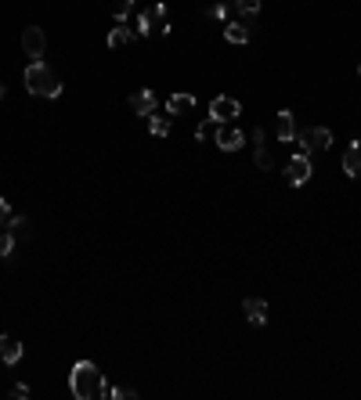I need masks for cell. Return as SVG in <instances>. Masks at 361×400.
<instances>
[{"label": "cell", "instance_id": "cell-1", "mask_svg": "<svg viewBox=\"0 0 361 400\" xmlns=\"http://www.w3.org/2000/svg\"><path fill=\"white\" fill-rule=\"evenodd\" d=\"M69 393H72L76 400H94V397H101V393H105V379H101V372H98V364H94V361L72 364Z\"/></svg>", "mask_w": 361, "mask_h": 400}, {"label": "cell", "instance_id": "cell-2", "mask_svg": "<svg viewBox=\"0 0 361 400\" xmlns=\"http://www.w3.org/2000/svg\"><path fill=\"white\" fill-rule=\"evenodd\" d=\"M26 90L37 94V98H58L61 79L55 76V69H47L43 61H33V66L26 69Z\"/></svg>", "mask_w": 361, "mask_h": 400}, {"label": "cell", "instance_id": "cell-3", "mask_svg": "<svg viewBox=\"0 0 361 400\" xmlns=\"http://www.w3.org/2000/svg\"><path fill=\"white\" fill-rule=\"evenodd\" d=\"M333 145V134L325 130V126H311L296 137V155H311V152H329Z\"/></svg>", "mask_w": 361, "mask_h": 400}, {"label": "cell", "instance_id": "cell-4", "mask_svg": "<svg viewBox=\"0 0 361 400\" xmlns=\"http://www.w3.org/2000/svg\"><path fill=\"white\" fill-rule=\"evenodd\" d=\"M242 141H246V134L239 130V126H231V123H221V126H217V134H213V145L221 152H239Z\"/></svg>", "mask_w": 361, "mask_h": 400}, {"label": "cell", "instance_id": "cell-5", "mask_svg": "<svg viewBox=\"0 0 361 400\" xmlns=\"http://www.w3.org/2000/svg\"><path fill=\"white\" fill-rule=\"evenodd\" d=\"M210 116L217 123H231L235 116H242V105H239V98H228V94H221V98L210 101Z\"/></svg>", "mask_w": 361, "mask_h": 400}, {"label": "cell", "instance_id": "cell-6", "mask_svg": "<svg viewBox=\"0 0 361 400\" xmlns=\"http://www.w3.org/2000/svg\"><path fill=\"white\" fill-rule=\"evenodd\" d=\"M286 181L293 188H304L311 181V155H293V163L286 166Z\"/></svg>", "mask_w": 361, "mask_h": 400}, {"label": "cell", "instance_id": "cell-7", "mask_svg": "<svg viewBox=\"0 0 361 400\" xmlns=\"http://www.w3.org/2000/svg\"><path fill=\"white\" fill-rule=\"evenodd\" d=\"M43 47H47V37H43V29H37V26H29L26 33H22V51L33 58V61H40L43 58Z\"/></svg>", "mask_w": 361, "mask_h": 400}, {"label": "cell", "instance_id": "cell-8", "mask_svg": "<svg viewBox=\"0 0 361 400\" xmlns=\"http://www.w3.org/2000/svg\"><path fill=\"white\" fill-rule=\"evenodd\" d=\"M242 310H246V317H249V325H268V303H264L260 296H249L246 303H242Z\"/></svg>", "mask_w": 361, "mask_h": 400}, {"label": "cell", "instance_id": "cell-9", "mask_svg": "<svg viewBox=\"0 0 361 400\" xmlns=\"http://www.w3.org/2000/svg\"><path fill=\"white\" fill-rule=\"evenodd\" d=\"M275 137H278V141H296V116H293L289 108L278 112V119H275Z\"/></svg>", "mask_w": 361, "mask_h": 400}, {"label": "cell", "instance_id": "cell-10", "mask_svg": "<svg viewBox=\"0 0 361 400\" xmlns=\"http://www.w3.org/2000/svg\"><path fill=\"white\" fill-rule=\"evenodd\" d=\"M155 94L152 90H137V94H130V108H134V116H152L155 112Z\"/></svg>", "mask_w": 361, "mask_h": 400}, {"label": "cell", "instance_id": "cell-11", "mask_svg": "<svg viewBox=\"0 0 361 400\" xmlns=\"http://www.w3.org/2000/svg\"><path fill=\"white\" fill-rule=\"evenodd\" d=\"M148 19H152V33H155V37H166V33H170L166 4H152V8H148Z\"/></svg>", "mask_w": 361, "mask_h": 400}, {"label": "cell", "instance_id": "cell-12", "mask_svg": "<svg viewBox=\"0 0 361 400\" xmlns=\"http://www.w3.org/2000/svg\"><path fill=\"white\" fill-rule=\"evenodd\" d=\"M0 361H4V364H19L22 361V343L19 339H8V335H0Z\"/></svg>", "mask_w": 361, "mask_h": 400}, {"label": "cell", "instance_id": "cell-13", "mask_svg": "<svg viewBox=\"0 0 361 400\" xmlns=\"http://www.w3.org/2000/svg\"><path fill=\"white\" fill-rule=\"evenodd\" d=\"M192 108H195L192 94H170L166 98V116H181V112H192Z\"/></svg>", "mask_w": 361, "mask_h": 400}, {"label": "cell", "instance_id": "cell-14", "mask_svg": "<svg viewBox=\"0 0 361 400\" xmlns=\"http://www.w3.org/2000/svg\"><path fill=\"white\" fill-rule=\"evenodd\" d=\"M343 173H347V177H361V145L358 141L343 152Z\"/></svg>", "mask_w": 361, "mask_h": 400}, {"label": "cell", "instance_id": "cell-15", "mask_svg": "<svg viewBox=\"0 0 361 400\" xmlns=\"http://www.w3.org/2000/svg\"><path fill=\"white\" fill-rule=\"evenodd\" d=\"M134 37H137V33H134L130 26H116V29H108V47H113V51H119V47H127Z\"/></svg>", "mask_w": 361, "mask_h": 400}, {"label": "cell", "instance_id": "cell-16", "mask_svg": "<svg viewBox=\"0 0 361 400\" xmlns=\"http://www.w3.org/2000/svg\"><path fill=\"white\" fill-rule=\"evenodd\" d=\"M224 37H228L231 43H249V29H246L242 22H228V26H224Z\"/></svg>", "mask_w": 361, "mask_h": 400}, {"label": "cell", "instance_id": "cell-17", "mask_svg": "<svg viewBox=\"0 0 361 400\" xmlns=\"http://www.w3.org/2000/svg\"><path fill=\"white\" fill-rule=\"evenodd\" d=\"M148 130L155 137H166L170 134V116H155V112H152V116H148Z\"/></svg>", "mask_w": 361, "mask_h": 400}, {"label": "cell", "instance_id": "cell-18", "mask_svg": "<svg viewBox=\"0 0 361 400\" xmlns=\"http://www.w3.org/2000/svg\"><path fill=\"white\" fill-rule=\"evenodd\" d=\"M235 11L242 19H253V14H260V0H235Z\"/></svg>", "mask_w": 361, "mask_h": 400}, {"label": "cell", "instance_id": "cell-19", "mask_svg": "<svg viewBox=\"0 0 361 400\" xmlns=\"http://www.w3.org/2000/svg\"><path fill=\"white\" fill-rule=\"evenodd\" d=\"M217 126H221V123H217V119L210 116L206 123H199V126H195V137H199V141H210V137L217 134Z\"/></svg>", "mask_w": 361, "mask_h": 400}, {"label": "cell", "instance_id": "cell-20", "mask_svg": "<svg viewBox=\"0 0 361 400\" xmlns=\"http://www.w3.org/2000/svg\"><path fill=\"white\" fill-rule=\"evenodd\" d=\"M134 26H137V29H134L137 37H152V19H148V11H141Z\"/></svg>", "mask_w": 361, "mask_h": 400}, {"label": "cell", "instance_id": "cell-21", "mask_svg": "<svg viewBox=\"0 0 361 400\" xmlns=\"http://www.w3.org/2000/svg\"><path fill=\"white\" fill-rule=\"evenodd\" d=\"M11 252H14V234H11V231H0V256L8 260Z\"/></svg>", "mask_w": 361, "mask_h": 400}, {"label": "cell", "instance_id": "cell-22", "mask_svg": "<svg viewBox=\"0 0 361 400\" xmlns=\"http://www.w3.org/2000/svg\"><path fill=\"white\" fill-rule=\"evenodd\" d=\"M257 166H260V170H271V166H275V159H271L268 148H257Z\"/></svg>", "mask_w": 361, "mask_h": 400}, {"label": "cell", "instance_id": "cell-23", "mask_svg": "<svg viewBox=\"0 0 361 400\" xmlns=\"http://www.w3.org/2000/svg\"><path fill=\"white\" fill-rule=\"evenodd\" d=\"M26 228H29V220H26V217H11V234H14V238H22Z\"/></svg>", "mask_w": 361, "mask_h": 400}, {"label": "cell", "instance_id": "cell-24", "mask_svg": "<svg viewBox=\"0 0 361 400\" xmlns=\"http://www.w3.org/2000/svg\"><path fill=\"white\" fill-rule=\"evenodd\" d=\"M105 393L113 397V400H134V397H137V393H134V390H127V386H116V390H105Z\"/></svg>", "mask_w": 361, "mask_h": 400}, {"label": "cell", "instance_id": "cell-25", "mask_svg": "<svg viewBox=\"0 0 361 400\" xmlns=\"http://www.w3.org/2000/svg\"><path fill=\"white\" fill-rule=\"evenodd\" d=\"M11 223V206H8V199H0V228H8Z\"/></svg>", "mask_w": 361, "mask_h": 400}, {"label": "cell", "instance_id": "cell-26", "mask_svg": "<svg viewBox=\"0 0 361 400\" xmlns=\"http://www.w3.org/2000/svg\"><path fill=\"white\" fill-rule=\"evenodd\" d=\"M11 393H14V397H19V400H26V397H29V386H22V382H19V386H14Z\"/></svg>", "mask_w": 361, "mask_h": 400}, {"label": "cell", "instance_id": "cell-27", "mask_svg": "<svg viewBox=\"0 0 361 400\" xmlns=\"http://www.w3.org/2000/svg\"><path fill=\"white\" fill-rule=\"evenodd\" d=\"M210 19H228V8H210Z\"/></svg>", "mask_w": 361, "mask_h": 400}, {"label": "cell", "instance_id": "cell-28", "mask_svg": "<svg viewBox=\"0 0 361 400\" xmlns=\"http://www.w3.org/2000/svg\"><path fill=\"white\" fill-rule=\"evenodd\" d=\"M0 101H4V83H0Z\"/></svg>", "mask_w": 361, "mask_h": 400}, {"label": "cell", "instance_id": "cell-29", "mask_svg": "<svg viewBox=\"0 0 361 400\" xmlns=\"http://www.w3.org/2000/svg\"><path fill=\"white\" fill-rule=\"evenodd\" d=\"M358 76H361V66H358Z\"/></svg>", "mask_w": 361, "mask_h": 400}]
</instances>
